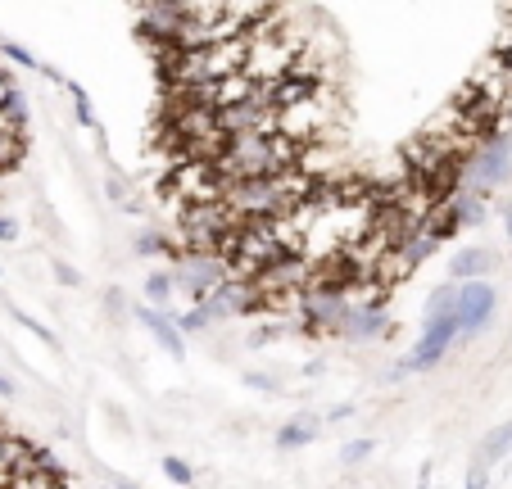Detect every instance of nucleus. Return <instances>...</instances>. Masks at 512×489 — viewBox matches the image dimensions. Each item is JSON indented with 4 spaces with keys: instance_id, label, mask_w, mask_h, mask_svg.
Listing matches in <instances>:
<instances>
[{
    "instance_id": "nucleus-25",
    "label": "nucleus",
    "mask_w": 512,
    "mask_h": 489,
    "mask_svg": "<svg viewBox=\"0 0 512 489\" xmlns=\"http://www.w3.org/2000/svg\"><path fill=\"white\" fill-rule=\"evenodd\" d=\"M345 417H354V403H336L327 413V422H345Z\"/></svg>"
},
{
    "instance_id": "nucleus-22",
    "label": "nucleus",
    "mask_w": 512,
    "mask_h": 489,
    "mask_svg": "<svg viewBox=\"0 0 512 489\" xmlns=\"http://www.w3.org/2000/svg\"><path fill=\"white\" fill-rule=\"evenodd\" d=\"M14 96H19V87H14V77H10V73H5V68H0V109L10 105V100H14Z\"/></svg>"
},
{
    "instance_id": "nucleus-5",
    "label": "nucleus",
    "mask_w": 512,
    "mask_h": 489,
    "mask_svg": "<svg viewBox=\"0 0 512 489\" xmlns=\"http://www.w3.org/2000/svg\"><path fill=\"white\" fill-rule=\"evenodd\" d=\"M395 326H390V313L381 304H349V313H345V322H340V340H377V336H390Z\"/></svg>"
},
{
    "instance_id": "nucleus-10",
    "label": "nucleus",
    "mask_w": 512,
    "mask_h": 489,
    "mask_svg": "<svg viewBox=\"0 0 512 489\" xmlns=\"http://www.w3.org/2000/svg\"><path fill=\"white\" fill-rule=\"evenodd\" d=\"M177 295V281H173V268H155L145 272L141 281V304H155V308H168Z\"/></svg>"
},
{
    "instance_id": "nucleus-8",
    "label": "nucleus",
    "mask_w": 512,
    "mask_h": 489,
    "mask_svg": "<svg viewBox=\"0 0 512 489\" xmlns=\"http://www.w3.org/2000/svg\"><path fill=\"white\" fill-rule=\"evenodd\" d=\"M318 87H322V82H313V77L286 73L281 82H272V87H268V100H272V109H290V105H300V100H309Z\"/></svg>"
},
{
    "instance_id": "nucleus-21",
    "label": "nucleus",
    "mask_w": 512,
    "mask_h": 489,
    "mask_svg": "<svg viewBox=\"0 0 512 489\" xmlns=\"http://www.w3.org/2000/svg\"><path fill=\"white\" fill-rule=\"evenodd\" d=\"M50 268H55L59 286H82V272H78V268H68L64 259H55V263H50Z\"/></svg>"
},
{
    "instance_id": "nucleus-28",
    "label": "nucleus",
    "mask_w": 512,
    "mask_h": 489,
    "mask_svg": "<svg viewBox=\"0 0 512 489\" xmlns=\"http://www.w3.org/2000/svg\"><path fill=\"white\" fill-rule=\"evenodd\" d=\"M10 394H14V381L10 376H0V399H10Z\"/></svg>"
},
{
    "instance_id": "nucleus-17",
    "label": "nucleus",
    "mask_w": 512,
    "mask_h": 489,
    "mask_svg": "<svg viewBox=\"0 0 512 489\" xmlns=\"http://www.w3.org/2000/svg\"><path fill=\"white\" fill-rule=\"evenodd\" d=\"M164 476L173 480V485H182V489L195 485V467L182 458V453H168V458H164Z\"/></svg>"
},
{
    "instance_id": "nucleus-4",
    "label": "nucleus",
    "mask_w": 512,
    "mask_h": 489,
    "mask_svg": "<svg viewBox=\"0 0 512 489\" xmlns=\"http://www.w3.org/2000/svg\"><path fill=\"white\" fill-rule=\"evenodd\" d=\"M136 322L150 331V340H155V345L164 349L168 358H182V354H186V336H182V326H177V317L168 313V308L136 304Z\"/></svg>"
},
{
    "instance_id": "nucleus-12",
    "label": "nucleus",
    "mask_w": 512,
    "mask_h": 489,
    "mask_svg": "<svg viewBox=\"0 0 512 489\" xmlns=\"http://www.w3.org/2000/svg\"><path fill=\"white\" fill-rule=\"evenodd\" d=\"M458 308V281H445V286H435L431 295H426V308L422 317H445Z\"/></svg>"
},
{
    "instance_id": "nucleus-20",
    "label": "nucleus",
    "mask_w": 512,
    "mask_h": 489,
    "mask_svg": "<svg viewBox=\"0 0 512 489\" xmlns=\"http://www.w3.org/2000/svg\"><path fill=\"white\" fill-rule=\"evenodd\" d=\"M485 485H490V467H485V462H476V458H472V471H467L463 489H485Z\"/></svg>"
},
{
    "instance_id": "nucleus-3",
    "label": "nucleus",
    "mask_w": 512,
    "mask_h": 489,
    "mask_svg": "<svg viewBox=\"0 0 512 489\" xmlns=\"http://www.w3.org/2000/svg\"><path fill=\"white\" fill-rule=\"evenodd\" d=\"M458 345H467V340L485 336L494 322V313H499V290L490 286V281H458Z\"/></svg>"
},
{
    "instance_id": "nucleus-13",
    "label": "nucleus",
    "mask_w": 512,
    "mask_h": 489,
    "mask_svg": "<svg viewBox=\"0 0 512 489\" xmlns=\"http://www.w3.org/2000/svg\"><path fill=\"white\" fill-rule=\"evenodd\" d=\"M23 159H28V132H10L0 141V173H14Z\"/></svg>"
},
{
    "instance_id": "nucleus-6",
    "label": "nucleus",
    "mask_w": 512,
    "mask_h": 489,
    "mask_svg": "<svg viewBox=\"0 0 512 489\" xmlns=\"http://www.w3.org/2000/svg\"><path fill=\"white\" fill-rule=\"evenodd\" d=\"M494 254L481 250V245H463V250L449 259V281H485L494 272Z\"/></svg>"
},
{
    "instance_id": "nucleus-19",
    "label": "nucleus",
    "mask_w": 512,
    "mask_h": 489,
    "mask_svg": "<svg viewBox=\"0 0 512 489\" xmlns=\"http://www.w3.org/2000/svg\"><path fill=\"white\" fill-rule=\"evenodd\" d=\"M5 118H10L14 132H28V96H23V91L10 100V105H5Z\"/></svg>"
},
{
    "instance_id": "nucleus-15",
    "label": "nucleus",
    "mask_w": 512,
    "mask_h": 489,
    "mask_svg": "<svg viewBox=\"0 0 512 489\" xmlns=\"http://www.w3.org/2000/svg\"><path fill=\"white\" fill-rule=\"evenodd\" d=\"M182 19H223L227 14V0H177Z\"/></svg>"
},
{
    "instance_id": "nucleus-18",
    "label": "nucleus",
    "mask_w": 512,
    "mask_h": 489,
    "mask_svg": "<svg viewBox=\"0 0 512 489\" xmlns=\"http://www.w3.org/2000/svg\"><path fill=\"white\" fill-rule=\"evenodd\" d=\"M372 449H377V444H372L368 435H363V440H349L345 449H340V462H345V467H363V462L372 458Z\"/></svg>"
},
{
    "instance_id": "nucleus-9",
    "label": "nucleus",
    "mask_w": 512,
    "mask_h": 489,
    "mask_svg": "<svg viewBox=\"0 0 512 489\" xmlns=\"http://www.w3.org/2000/svg\"><path fill=\"white\" fill-rule=\"evenodd\" d=\"M322 422H327V417H295V422H286L277 431V449H304V444H313L322 435Z\"/></svg>"
},
{
    "instance_id": "nucleus-7",
    "label": "nucleus",
    "mask_w": 512,
    "mask_h": 489,
    "mask_svg": "<svg viewBox=\"0 0 512 489\" xmlns=\"http://www.w3.org/2000/svg\"><path fill=\"white\" fill-rule=\"evenodd\" d=\"M413 272H417V263L408 259L404 245H395V250H386V254H381V263L372 268V281H377V286H386V290H399L408 277H413Z\"/></svg>"
},
{
    "instance_id": "nucleus-11",
    "label": "nucleus",
    "mask_w": 512,
    "mask_h": 489,
    "mask_svg": "<svg viewBox=\"0 0 512 489\" xmlns=\"http://www.w3.org/2000/svg\"><path fill=\"white\" fill-rule=\"evenodd\" d=\"M508 453H512V422H499L481 444H476L472 458H476V462H485V467H494V462H503Z\"/></svg>"
},
{
    "instance_id": "nucleus-31",
    "label": "nucleus",
    "mask_w": 512,
    "mask_h": 489,
    "mask_svg": "<svg viewBox=\"0 0 512 489\" xmlns=\"http://www.w3.org/2000/svg\"><path fill=\"white\" fill-rule=\"evenodd\" d=\"M0 435H5V431H0ZM0 462H5V453H0Z\"/></svg>"
},
{
    "instance_id": "nucleus-30",
    "label": "nucleus",
    "mask_w": 512,
    "mask_h": 489,
    "mask_svg": "<svg viewBox=\"0 0 512 489\" xmlns=\"http://www.w3.org/2000/svg\"><path fill=\"white\" fill-rule=\"evenodd\" d=\"M417 489H426V471H422V480H417Z\"/></svg>"
},
{
    "instance_id": "nucleus-29",
    "label": "nucleus",
    "mask_w": 512,
    "mask_h": 489,
    "mask_svg": "<svg viewBox=\"0 0 512 489\" xmlns=\"http://www.w3.org/2000/svg\"><path fill=\"white\" fill-rule=\"evenodd\" d=\"M10 132H14V127H10V118H5V109H0V141H5Z\"/></svg>"
},
{
    "instance_id": "nucleus-23",
    "label": "nucleus",
    "mask_w": 512,
    "mask_h": 489,
    "mask_svg": "<svg viewBox=\"0 0 512 489\" xmlns=\"http://www.w3.org/2000/svg\"><path fill=\"white\" fill-rule=\"evenodd\" d=\"M0 240H5V245H14V240H19V222L5 218V213H0Z\"/></svg>"
},
{
    "instance_id": "nucleus-26",
    "label": "nucleus",
    "mask_w": 512,
    "mask_h": 489,
    "mask_svg": "<svg viewBox=\"0 0 512 489\" xmlns=\"http://www.w3.org/2000/svg\"><path fill=\"white\" fill-rule=\"evenodd\" d=\"M109 485H114V489H141L136 480H127V476H109Z\"/></svg>"
},
{
    "instance_id": "nucleus-16",
    "label": "nucleus",
    "mask_w": 512,
    "mask_h": 489,
    "mask_svg": "<svg viewBox=\"0 0 512 489\" xmlns=\"http://www.w3.org/2000/svg\"><path fill=\"white\" fill-rule=\"evenodd\" d=\"M68 100H73V118H78V127H87V132H96V109H91L87 91H82L78 82H68Z\"/></svg>"
},
{
    "instance_id": "nucleus-24",
    "label": "nucleus",
    "mask_w": 512,
    "mask_h": 489,
    "mask_svg": "<svg viewBox=\"0 0 512 489\" xmlns=\"http://www.w3.org/2000/svg\"><path fill=\"white\" fill-rule=\"evenodd\" d=\"M494 50H499V55H508V64H512V23L499 32V41H494Z\"/></svg>"
},
{
    "instance_id": "nucleus-14",
    "label": "nucleus",
    "mask_w": 512,
    "mask_h": 489,
    "mask_svg": "<svg viewBox=\"0 0 512 489\" xmlns=\"http://www.w3.org/2000/svg\"><path fill=\"white\" fill-rule=\"evenodd\" d=\"M272 5H281V0H227V14H232V19H241L245 28H254V23H259Z\"/></svg>"
},
{
    "instance_id": "nucleus-1",
    "label": "nucleus",
    "mask_w": 512,
    "mask_h": 489,
    "mask_svg": "<svg viewBox=\"0 0 512 489\" xmlns=\"http://www.w3.org/2000/svg\"><path fill=\"white\" fill-rule=\"evenodd\" d=\"M336 118H340V91L331 87V82H322L309 100H300V105H290V109H277V132L290 136V141H304V145L336 141V136H331Z\"/></svg>"
},
{
    "instance_id": "nucleus-27",
    "label": "nucleus",
    "mask_w": 512,
    "mask_h": 489,
    "mask_svg": "<svg viewBox=\"0 0 512 489\" xmlns=\"http://www.w3.org/2000/svg\"><path fill=\"white\" fill-rule=\"evenodd\" d=\"M503 231H508V254H512V204L503 209Z\"/></svg>"
},
{
    "instance_id": "nucleus-2",
    "label": "nucleus",
    "mask_w": 512,
    "mask_h": 489,
    "mask_svg": "<svg viewBox=\"0 0 512 489\" xmlns=\"http://www.w3.org/2000/svg\"><path fill=\"white\" fill-rule=\"evenodd\" d=\"M458 345V313H445V317H422V336H417L413 354L395 367V376H408V372H431L449 358V349Z\"/></svg>"
}]
</instances>
